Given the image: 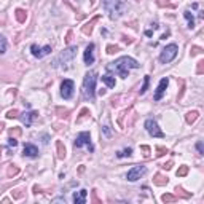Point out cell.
Returning a JSON list of instances; mask_svg holds the SVG:
<instances>
[{"mask_svg": "<svg viewBox=\"0 0 204 204\" xmlns=\"http://www.w3.org/2000/svg\"><path fill=\"white\" fill-rule=\"evenodd\" d=\"M24 156H27V158H37V156H39V148L32 144H26L24 145Z\"/></svg>", "mask_w": 204, "mask_h": 204, "instance_id": "cell-14", "label": "cell"}, {"mask_svg": "<svg viewBox=\"0 0 204 204\" xmlns=\"http://www.w3.org/2000/svg\"><path fill=\"white\" fill-rule=\"evenodd\" d=\"M118 50H120L118 46H113V45H108V46H107V53H108V54H113V53H116Z\"/></svg>", "mask_w": 204, "mask_h": 204, "instance_id": "cell-30", "label": "cell"}, {"mask_svg": "<svg viewBox=\"0 0 204 204\" xmlns=\"http://www.w3.org/2000/svg\"><path fill=\"white\" fill-rule=\"evenodd\" d=\"M86 196H88V191L86 190H80L78 193L73 194V202L75 204H85L86 202Z\"/></svg>", "mask_w": 204, "mask_h": 204, "instance_id": "cell-15", "label": "cell"}, {"mask_svg": "<svg viewBox=\"0 0 204 204\" xmlns=\"http://www.w3.org/2000/svg\"><path fill=\"white\" fill-rule=\"evenodd\" d=\"M166 153H168V148L166 147H156V156H164Z\"/></svg>", "mask_w": 204, "mask_h": 204, "instance_id": "cell-28", "label": "cell"}, {"mask_svg": "<svg viewBox=\"0 0 204 204\" xmlns=\"http://www.w3.org/2000/svg\"><path fill=\"white\" fill-rule=\"evenodd\" d=\"M168 182H169V179L166 177V175L160 174V172L153 175V183H155V185H158V187H163V185H168Z\"/></svg>", "mask_w": 204, "mask_h": 204, "instance_id": "cell-16", "label": "cell"}, {"mask_svg": "<svg viewBox=\"0 0 204 204\" xmlns=\"http://www.w3.org/2000/svg\"><path fill=\"white\" fill-rule=\"evenodd\" d=\"M177 51H179V46L175 45V43L168 45V46H166V48L161 51V54H160V61H161L163 64H169L175 56H177Z\"/></svg>", "mask_w": 204, "mask_h": 204, "instance_id": "cell-5", "label": "cell"}, {"mask_svg": "<svg viewBox=\"0 0 204 204\" xmlns=\"http://www.w3.org/2000/svg\"><path fill=\"white\" fill-rule=\"evenodd\" d=\"M97 19H99V16H96V18H94V19H92V21H89L88 24H85V26H83V29H81V31H83V34L89 35V34L92 32V24H94V22H96Z\"/></svg>", "mask_w": 204, "mask_h": 204, "instance_id": "cell-21", "label": "cell"}, {"mask_svg": "<svg viewBox=\"0 0 204 204\" xmlns=\"http://www.w3.org/2000/svg\"><path fill=\"white\" fill-rule=\"evenodd\" d=\"M145 174H147V168H145V166H134L133 169L128 171L126 179L129 182H136V180H139L141 177H144Z\"/></svg>", "mask_w": 204, "mask_h": 204, "instance_id": "cell-7", "label": "cell"}, {"mask_svg": "<svg viewBox=\"0 0 204 204\" xmlns=\"http://www.w3.org/2000/svg\"><path fill=\"white\" fill-rule=\"evenodd\" d=\"M21 131H19V129H18V128H14V129H11V131H10V134L13 136V134H19Z\"/></svg>", "mask_w": 204, "mask_h": 204, "instance_id": "cell-37", "label": "cell"}, {"mask_svg": "<svg viewBox=\"0 0 204 204\" xmlns=\"http://www.w3.org/2000/svg\"><path fill=\"white\" fill-rule=\"evenodd\" d=\"M188 174V166H180L177 169V177H185Z\"/></svg>", "mask_w": 204, "mask_h": 204, "instance_id": "cell-24", "label": "cell"}, {"mask_svg": "<svg viewBox=\"0 0 204 204\" xmlns=\"http://www.w3.org/2000/svg\"><path fill=\"white\" fill-rule=\"evenodd\" d=\"M141 148H142V152H144V156H145V158H148V156H150V147L142 145Z\"/></svg>", "mask_w": 204, "mask_h": 204, "instance_id": "cell-32", "label": "cell"}, {"mask_svg": "<svg viewBox=\"0 0 204 204\" xmlns=\"http://www.w3.org/2000/svg\"><path fill=\"white\" fill-rule=\"evenodd\" d=\"M198 53H201V50H199V48H196V46H194V48L191 50V54H198Z\"/></svg>", "mask_w": 204, "mask_h": 204, "instance_id": "cell-38", "label": "cell"}, {"mask_svg": "<svg viewBox=\"0 0 204 204\" xmlns=\"http://www.w3.org/2000/svg\"><path fill=\"white\" fill-rule=\"evenodd\" d=\"M56 150H58V158L59 160H64L66 158V147L61 141H56Z\"/></svg>", "mask_w": 204, "mask_h": 204, "instance_id": "cell-18", "label": "cell"}, {"mask_svg": "<svg viewBox=\"0 0 204 204\" xmlns=\"http://www.w3.org/2000/svg\"><path fill=\"white\" fill-rule=\"evenodd\" d=\"M104 133H105V136H110V129H108V126L104 128Z\"/></svg>", "mask_w": 204, "mask_h": 204, "instance_id": "cell-39", "label": "cell"}, {"mask_svg": "<svg viewBox=\"0 0 204 204\" xmlns=\"http://www.w3.org/2000/svg\"><path fill=\"white\" fill-rule=\"evenodd\" d=\"M137 67H139V62L136 59L129 58V56H123V58L116 59L115 62H110L107 66V70L118 73L121 78H126L128 77V70L129 69H137Z\"/></svg>", "mask_w": 204, "mask_h": 204, "instance_id": "cell-1", "label": "cell"}, {"mask_svg": "<svg viewBox=\"0 0 204 204\" xmlns=\"http://www.w3.org/2000/svg\"><path fill=\"white\" fill-rule=\"evenodd\" d=\"M105 8L110 13V18H112V19H118V18L123 14V11H124L123 3L118 2V0H105Z\"/></svg>", "mask_w": 204, "mask_h": 204, "instance_id": "cell-4", "label": "cell"}, {"mask_svg": "<svg viewBox=\"0 0 204 204\" xmlns=\"http://www.w3.org/2000/svg\"><path fill=\"white\" fill-rule=\"evenodd\" d=\"M8 145H10V147H16L18 145V141H16L14 137H10V139H8Z\"/></svg>", "mask_w": 204, "mask_h": 204, "instance_id": "cell-33", "label": "cell"}, {"mask_svg": "<svg viewBox=\"0 0 204 204\" xmlns=\"http://www.w3.org/2000/svg\"><path fill=\"white\" fill-rule=\"evenodd\" d=\"M152 27H153V29H158L160 26H158V22H153V24H152Z\"/></svg>", "mask_w": 204, "mask_h": 204, "instance_id": "cell-40", "label": "cell"}, {"mask_svg": "<svg viewBox=\"0 0 204 204\" xmlns=\"http://www.w3.org/2000/svg\"><path fill=\"white\" fill-rule=\"evenodd\" d=\"M196 148H198L199 155H204V147H202V142H198V144H196Z\"/></svg>", "mask_w": 204, "mask_h": 204, "instance_id": "cell-34", "label": "cell"}, {"mask_svg": "<svg viewBox=\"0 0 204 204\" xmlns=\"http://www.w3.org/2000/svg\"><path fill=\"white\" fill-rule=\"evenodd\" d=\"M102 81H104L108 88H115V77L110 75V73H107V75L102 77Z\"/></svg>", "mask_w": 204, "mask_h": 204, "instance_id": "cell-19", "label": "cell"}, {"mask_svg": "<svg viewBox=\"0 0 204 204\" xmlns=\"http://www.w3.org/2000/svg\"><path fill=\"white\" fill-rule=\"evenodd\" d=\"M6 51V39L3 35H0V54H3Z\"/></svg>", "mask_w": 204, "mask_h": 204, "instance_id": "cell-25", "label": "cell"}, {"mask_svg": "<svg viewBox=\"0 0 204 204\" xmlns=\"http://www.w3.org/2000/svg\"><path fill=\"white\" fill-rule=\"evenodd\" d=\"M37 112H24V113H21L19 115V118H21V121L26 124V128H31L32 126V120L34 118H37Z\"/></svg>", "mask_w": 204, "mask_h": 204, "instance_id": "cell-12", "label": "cell"}, {"mask_svg": "<svg viewBox=\"0 0 204 204\" xmlns=\"http://www.w3.org/2000/svg\"><path fill=\"white\" fill-rule=\"evenodd\" d=\"M168 83H169V80H168V78H163V80L160 81L158 88H156V92H155V100H160V99L163 97L166 88H168Z\"/></svg>", "mask_w": 204, "mask_h": 204, "instance_id": "cell-13", "label": "cell"}, {"mask_svg": "<svg viewBox=\"0 0 204 204\" xmlns=\"http://www.w3.org/2000/svg\"><path fill=\"white\" fill-rule=\"evenodd\" d=\"M3 128H5V124H3V123H0V133L3 131Z\"/></svg>", "mask_w": 204, "mask_h": 204, "instance_id": "cell-41", "label": "cell"}, {"mask_svg": "<svg viewBox=\"0 0 204 204\" xmlns=\"http://www.w3.org/2000/svg\"><path fill=\"white\" fill-rule=\"evenodd\" d=\"M131 155H133V148H126V150L118 152V153H116L118 158H124V156H131Z\"/></svg>", "mask_w": 204, "mask_h": 204, "instance_id": "cell-26", "label": "cell"}, {"mask_svg": "<svg viewBox=\"0 0 204 204\" xmlns=\"http://www.w3.org/2000/svg\"><path fill=\"white\" fill-rule=\"evenodd\" d=\"M202 66H204V62L199 61L198 62V69H196V73H202Z\"/></svg>", "mask_w": 204, "mask_h": 204, "instance_id": "cell-35", "label": "cell"}, {"mask_svg": "<svg viewBox=\"0 0 204 204\" xmlns=\"http://www.w3.org/2000/svg\"><path fill=\"white\" fill-rule=\"evenodd\" d=\"M198 116H199L198 110H191V112H188L187 115H185V120H187V123H188V124H193V123L198 120Z\"/></svg>", "mask_w": 204, "mask_h": 204, "instance_id": "cell-17", "label": "cell"}, {"mask_svg": "<svg viewBox=\"0 0 204 204\" xmlns=\"http://www.w3.org/2000/svg\"><path fill=\"white\" fill-rule=\"evenodd\" d=\"M83 145H86L88 148H89V152H92L94 150V147H92V144H91V136H89V133H80L78 136H77V139H75V142H73V147L75 148H80V147H83Z\"/></svg>", "mask_w": 204, "mask_h": 204, "instance_id": "cell-6", "label": "cell"}, {"mask_svg": "<svg viewBox=\"0 0 204 204\" xmlns=\"http://www.w3.org/2000/svg\"><path fill=\"white\" fill-rule=\"evenodd\" d=\"M83 61H85L86 66H91L94 62V43H89L85 50V54H83Z\"/></svg>", "mask_w": 204, "mask_h": 204, "instance_id": "cell-11", "label": "cell"}, {"mask_svg": "<svg viewBox=\"0 0 204 204\" xmlns=\"http://www.w3.org/2000/svg\"><path fill=\"white\" fill-rule=\"evenodd\" d=\"M77 56V46H70V48L64 50L59 56L56 58V61L53 62L54 67H61V69H69L72 66L73 59Z\"/></svg>", "mask_w": 204, "mask_h": 204, "instance_id": "cell-2", "label": "cell"}, {"mask_svg": "<svg viewBox=\"0 0 204 204\" xmlns=\"http://www.w3.org/2000/svg\"><path fill=\"white\" fill-rule=\"evenodd\" d=\"M18 172H19V169H18L14 164H11V166H10V169H8V175L11 177V175H14V174H18Z\"/></svg>", "mask_w": 204, "mask_h": 204, "instance_id": "cell-29", "label": "cell"}, {"mask_svg": "<svg viewBox=\"0 0 204 204\" xmlns=\"http://www.w3.org/2000/svg\"><path fill=\"white\" fill-rule=\"evenodd\" d=\"M161 168H164L166 171H169V169L172 168V161H169V163H166V164H163V166H161Z\"/></svg>", "mask_w": 204, "mask_h": 204, "instance_id": "cell-36", "label": "cell"}, {"mask_svg": "<svg viewBox=\"0 0 204 204\" xmlns=\"http://www.w3.org/2000/svg\"><path fill=\"white\" fill-rule=\"evenodd\" d=\"M14 16H16L18 22H26V19H27V13L24 10H21V8H18V10L14 11Z\"/></svg>", "mask_w": 204, "mask_h": 204, "instance_id": "cell-20", "label": "cell"}, {"mask_svg": "<svg viewBox=\"0 0 204 204\" xmlns=\"http://www.w3.org/2000/svg\"><path fill=\"white\" fill-rule=\"evenodd\" d=\"M31 51H32V54H34L35 58L42 59L43 56H46V54L51 53V46L46 45V46H43V48H40V46H37V45H32L31 46Z\"/></svg>", "mask_w": 204, "mask_h": 204, "instance_id": "cell-10", "label": "cell"}, {"mask_svg": "<svg viewBox=\"0 0 204 204\" xmlns=\"http://www.w3.org/2000/svg\"><path fill=\"white\" fill-rule=\"evenodd\" d=\"M96 72H86L85 80H83V96L88 100H94V91H96Z\"/></svg>", "mask_w": 204, "mask_h": 204, "instance_id": "cell-3", "label": "cell"}, {"mask_svg": "<svg viewBox=\"0 0 204 204\" xmlns=\"http://www.w3.org/2000/svg\"><path fill=\"white\" fill-rule=\"evenodd\" d=\"M145 129H147V133L150 134L152 137H164V133L160 129L158 123L155 121V120H147L145 121Z\"/></svg>", "mask_w": 204, "mask_h": 204, "instance_id": "cell-8", "label": "cell"}, {"mask_svg": "<svg viewBox=\"0 0 204 204\" xmlns=\"http://www.w3.org/2000/svg\"><path fill=\"white\" fill-rule=\"evenodd\" d=\"M16 116H19L18 110H10V112H6V118H16Z\"/></svg>", "mask_w": 204, "mask_h": 204, "instance_id": "cell-31", "label": "cell"}, {"mask_svg": "<svg viewBox=\"0 0 204 204\" xmlns=\"http://www.w3.org/2000/svg\"><path fill=\"white\" fill-rule=\"evenodd\" d=\"M61 96L66 100H69L73 96V81L72 80H64L61 83Z\"/></svg>", "mask_w": 204, "mask_h": 204, "instance_id": "cell-9", "label": "cell"}, {"mask_svg": "<svg viewBox=\"0 0 204 204\" xmlns=\"http://www.w3.org/2000/svg\"><path fill=\"white\" fill-rule=\"evenodd\" d=\"M148 83H150V77L145 75V78H144V86L141 88V94H144V92L148 89Z\"/></svg>", "mask_w": 204, "mask_h": 204, "instance_id": "cell-27", "label": "cell"}, {"mask_svg": "<svg viewBox=\"0 0 204 204\" xmlns=\"http://www.w3.org/2000/svg\"><path fill=\"white\" fill-rule=\"evenodd\" d=\"M175 199H177V198H175L174 194H171V193H164L163 196H161V201L163 202H174Z\"/></svg>", "mask_w": 204, "mask_h": 204, "instance_id": "cell-23", "label": "cell"}, {"mask_svg": "<svg viewBox=\"0 0 204 204\" xmlns=\"http://www.w3.org/2000/svg\"><path fill=\"white\" fill-rule=\"evenodd\" d=\"M183 16L185 18H187V21H188V29H193V27H194V19H193V16H191V13L187 10V11H185L183 13Z\"/></svg>", "mask_w": 204, "mask_h": 204, "instance_id": "cell-22", "label": "cell"}]
</instances>
